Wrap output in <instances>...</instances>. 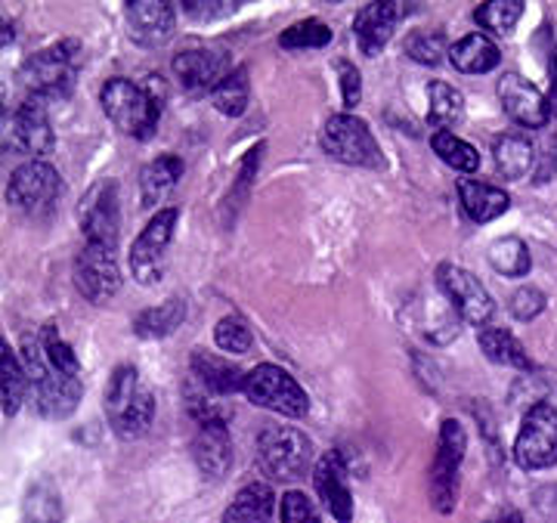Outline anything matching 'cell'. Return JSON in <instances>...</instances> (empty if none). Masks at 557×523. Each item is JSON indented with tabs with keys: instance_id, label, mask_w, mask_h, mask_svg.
<instances>
[{
	"instance_id": "6da1fadb",
	"label": "cell",
	"mask_w": 557,
	"mask_h": 523,
	"mask_svg": "<svg viewBox=\"0 0 557 523\" xmlns=\"http://www.w3.org/2000/svg\"><path fill=\"white\" fill-rule=\"evenodd\" d=\"M102 109L121 134L134 140H149L156 134L164 105L161 78H146V84H134L127 78L106 80L100 94Z\"/></svg>"
},
{
	"instance_id": "7a4b0ae2",
	"label": "cell",
	"mask_w": 557,
	"mask_h": 523,
	"mask_svg": "<svg viewBox=\"0 0 557 523\" xmlns=\"http://www.w3.org/2000/svg\"><path fill=\"white\" fill-rule=\"evenodd\" d=\"M106 415L112 431L134 440L149 431V424L156 419V397L149 394V387L139 382V372L134 365H119L109 378L106 387Z\"/></svg>"
},
{
	"instance_id": "3957f363",
	"label": "cell",
	"mask_w": 557,
	"mask_h": 523,
	"mask_svg": "<svg viewBox=\"0 0 557 523\" xmlns=\"http://www.w3.org/2000/svg\"><path fill=\"white\" fill-rule=\"evenodd\" d=\"M78 43L75 40H62V43H53V47H44L32 60L22 62L20 78L25 84V90H28V97L50 102L72 94L75 78H78Z\"/></svg>"
},
{
	"instance_id": "277c9868",
	"label": "cell",
	"mask_w": 557,
	"mask_h": 523,
	"mask_svg": "<svg viewBox=\"0 0 557 523\" xmlns=\"http://www.w3.org/2000/svg\"><path fill=\"white\" fill-rule=\"evenodd\" d=\"M22 360H25V375H28V384L35 387V400H38V412L44 419H69L75 409H78L81 387L78 378H69V375H60L47 357H44V347H40L38 338H25L22 341Z\"/></svg>"
},
{
	"instance_id": "5b68a950",
	"label": "cell",
	"mask_w": 557,
	"mask_h": 523,
	"mask_svg": "<svg viewBox=\"0 0 557 523\" xmlns=\"http://www.w3.org/2000/svg\"><path fill=\"white\" fill-rule=\"evenodd\" d=\"M258 459L260 468L273 481L292 483L304 477L310 462H313V443H310V437H304V431H298V427L270 424L258 437Z\"/></svg>"
},
{
	"instance_id": "8992f818",
	"label": "cell",
	"mask_w": 557,
	"mask_h": 523,
	"mask_svg": "<svg viewBox=\"0 0 557 523\" xmlns=\"http://www.w3.org/2000/svg\"><path fill=\"white\" fill-rule=\"evenodd\" d=\"M245 397L255 406L273 409V412L288 415V419H300L310 409L304 387L273 362H260L258 369H251L245 375Z\"/></svg>"
},
{
	"instance_id": "52a82bcc",
	"label": "cell",
	"mask_w": 557,
	"mask_h": 523,
	"mask_svg": "<svg viewBox=\"0 0 557 523\" xmlns=\"http://www.w3.org/2000/svg\"><path fill=\"white\" fill-rule=\"evenodd\" d=\"M322 149L332 155V159L344 161V164H354V167H381V146L372 137L369 124L350 112L344 115H332L325 121V130H322Z\"/></svg>"
},
{
	"instance_id": "ba28073f",
	"label": "cell",
	"mask_w": 557,
	"mask_h": 523,
	"mask_svg": "<svg viewBox=\"0 0 557 523\" xmlns=\"http://www.w3.org/2000/svg\"><path fill=\"white\" fill-rule=\"evenodd\" d=\"M515 459L523 471H542L557 462V406L536 402L527 409L515 440Z\"/></svg>"
},
{
	"instance_id": "9c48e42d",
	"label": "cell",
	"mask_w": 557,
	"mask_h": 523,
	"mask_svg": "<svg viewBox=\"0 0 557 523\" xmlns=\"http://www.w3.org/2000/svg\"><path fill=\"white\" fill-rule=\"evenodd\" d=\"M465 449H468L465 427L453 419H446L440 427L437 456H434V468H431V499H434V508L440 514H449L456 508L458 474H461V462H465Z\"/></svg>"
},
{
	"instance_id": "30bf717a",
	"label": "cell",
	"mask_w": 557,
	"mask_h": 523,
	"mask_svg": "<svg viewBox=\"0 0 557 523\" xmlns=\"http://www.w3.org/2000/svg\"><path fill=\"white\" fill-rule=\"evenodd\" d=\"M177 208H161L156 217L146 223L137 241L131 245V273L139 285H156L164 276V261H168V245L174 239L177 226Z\"/></svg>"
},
{
	"instance_id": "8fae6325",
	"label": "cell",
	"mask_w": 557,
	"mask_h": 523,
	"mask_svg": "<svg viewBox=\"0 0 557 523\" xmlns=\"http://www.w3.org/2000/svg\"><path fill=\"white\" fill-rule=\"evenodd\" d=\"M81 233H84V245L94 248H106L115 251L119 248V183L100 180L87 196L78 211Z\"/></svg>"
},
{
	"instance_id": "7c38bea8",
	"label": "cell",
	"mask_w": 557,
	"mask_h": 523,
	"mask_svg": "<svg viewBox=\"0 0 557 523\" xmlns=\"http://www.w3.org/2000/svg\"><path fill=\"white\" fill-rule=\"evenodd\" d=\"M437 285L446 303L456 310L458 320L471 322L478 328H483L486 322L493 320L496 303L490 298V291L483 288V282L474 279L468 270H461L456 263H443L437 270Z\"/></svg>"
},
{
	"instance_id": "4fadbf2b",
	"label": "cell",
	"mask_w": 557,
	"mask_h": 523,
	"mask_svg": "<svg viewBox=\"0 0 557 523\" xmlns=\"http://www.w3.org/2000/svg\"><path fill=\"white\" fill-rule=\"evenodd\" d=\"M53 142L57 137H53L44 100L28 97L10 115V121H3V149L10 152H22V155H32V161H38V155H47L53 149Z\"/></svg>"
},
{
	"instance_id": "5bb4252c",
	"label": "cell",
	"mask_w": 557,
	"mask_h": 523,
	"mask_svg": "<svg viewBox=\"0 0 557 523\" xmlns=\"http://www.w3.org/2000/svg\"><path fill=\"white\" fill-rule=\"evenodd\" d=\"M75 288L90 303H106L119 295L121 270L115 261V251L84 245L75 261Z\"/></svg>"
},
{
	"instance_id": "9a60e30c",
	"label": "cell",
	"mask_w": 557,
	"mask_h": 523,
	"mask_svg": "<svg viewBox=\"0 0 557 523\" xmlns=\"http://www.w3.org/2000/svg\"><path fill=\"white\" fill-rule=\"evenodd\" d=\"M62 192V177L60 171L47 161H25L20 164L13 174H10V183H7V199L16 208H25V211H38L44 204L57 199Z\"/></svg>"
},
{
	"instance_id": "2e32d148",
	"label": "cell",
	"mask_w": 557,
	"mask_h": 523,
	"mask_svg": "<svg viewBox=\"0 0 557 523\" xmlns=\"http://www.w3.org/2000/svg\"><path fill=\"white\" fill-rule=\"evenodd\" d=\"M174 75L193 94H205V90L214 94L220 80L230 75V60L223 50L214 47H193L174 57Z\"/></svg>"
},
{
	"instance_id": "e0dca14e",
	"label": "cell",
	"mask_w": 557,
	"mask_h": 523,
	"mask_svg": "<svg viewBox=\"0 0 557 523\" xmlns=\"http://www.w3.org/2000/svg\"><path fill=\"white\" fill-rule=\"evenodd\" d=\"M498 100H502L505 112L518 121L520 127H533V130H542V127L548 124V115H552L548 100L539 94L530 80L520 78V75H515V72L498 78Z\"/></svg>"
},
{
	"instance_id": "ac0fdd59",
	"label": "cell",
	"mask_w": 557,
	"mask_h": 523,
	"mask_svg": "<svg viewBox=\"0 0 557 523\" xmlns=\"http://www.w3.org/2000/svg\"><path fill=\"white\" fill-rule=\"evenodd\" d=\"M313 483H317V493L322 505L329 508V514L341 523H350L354 518V496H350V486H347V468L341 452H325L317 462L313 471Z\"/></svg>"
},
{
	"instance_id": "d6986e66",
	"label": "cell",
	"mask_w": 557,
	"mask_h": 523,
	"mask_svg": "<svg viewBox=\"0 0 557 523\" xmlns=\"http://www.w3.org/2000/svg\"><path fill=\"white\" fill-rule=\"evenodd\" d=\"M174 22H177V13L164 0H134V3H127L131 38L143 43V47H159L164 40H171Z\"/></svg>"
},
{
	"instance_id": "ffe728a7",
	"label": "cell",
	"mask_w": 557,
	"mask_h": 523,
	"mask_svg": "<svg viewBox=\"0 0 557 523\" xmlns=\"http://www.w3.org/2000/svg\"><path fill=\"white\" fill-rule=\"evenodd\" d=\"M193 459L199 464V471L211 481H220L230 464H233V440L223 422L199 424V434L193 440Z\"/></svg>"
},
{
	"instance_id": "44dd1931",
	"label": "cell",
	"mask_w": 557,
	"mask_h": 523,
	"mask_svg": "<svg viewBox=\"0 0 557 523\" xmlns=\"http://www.w3.org/2000/svg\"><path fill=\"white\" fill-rule=\"evenodd\" d=\"M399 22L397 3H366L354 20V32H357L362 53H379L387 47V40L394 38V28Z\"/></svg>"
},
{
	"instance_id": "7402d4cb",
	"label": "cell",
	"mask_w": 557,
	"mask_h": 523,
	"mask_svg": "<svg viewBox=\"0 0 557 523\" xmlns=\"http://www.w3.org/2000/svg\"><path fill=\"white\" fill-rule=\"evenodd\" d=\"M189 365H193V375H196V382H199L205 390L218 394V397H226V394L245 390V375H242L233 362L223 360V357H214V353L196 350V353H193V360H189Z\"/></svg>"
},
{
	"instance_id": "603a6c76",
	"label": "cell",
	"mask_w": 557,
	"mask_h": 523,
	"mask_svg": "<svg viewBox=\"0 0 557 523\" xmlns=\"http://www.w3.org/2000/svg\"><path fill=\"white\" fill-rule=\"evenodd\" d=\"M458 201H461L465 214L474 223L496 221V217H502L508 211V204H511L508 192H502L496 186L478 180H458Z\"/></svg>"
},
{
	"instance_id": "cb8c5ba5",
	"label": "cell",
	"mask_w": 557,
	"mask_h": 523,
	"mask_svg": "<svg viewBox=\"0 0 557 523\" xmlns=\"http://www.w3.org/2000/svg\"><path fill=\"white\" fill-rule=\"evenodd\" d=\"M478 344L480 350L486 353V360L498 362V365H511V369H520V372L533 369V360H530L527 347L508 328L483 325V328H478Z\"/></svg>"
},
{
	"instance_id": "d4e9b609",
	"label": "cell",
	"mask_w": 557,
	"mask_h": 523,
	"mask_svg": "<svg viewBox=\"0 0 557 523\" xmlns=\"http://www.w3.org/2000/svg\"><path fill=\"white\" fill-rule=\"evenodd\" d=\"M276 496L267 483H248L236 493L233 505L226 508L223 523H267L273 518Z\"/></svg>"
},
{
	"instance_id": "484cf974",
	"label": "cell",
	"mask_w": 557,
	"mask_h": 523,
	"mask_svg": "<svg viewBox=\"0 0 557 523\" xmlns=\"http://www.w3.org/2000/svg\"><path fill=\"white\" fill-rule=\"evenodd\" d=\"M183 177V161L177 155H161V159L149 161L143 171H139V196L146 208H156L161 199L177 186Z\"/></svg>"
},
{
	"instance_id": "4316f807",
	"label": "cell",
	"mask_w": 557,
	"mask_h": 523,
	"mask_svg": "<svg viewBox=\"0 0 557 523\" xmlns=\"http://www.w3.org/2000/svg\"><path fill=\"white\" fill-rule=\"evenodd\" d=\"M498 47L486 35H468L458 43H453L449 50V62L456 65L458 72L465 75H483V72H493L498 65Z\"/></svg>"
},
{
	"instance_id": "83f0119b",
	"label": "cell",
	"mask_w": 557,
	"mask_h": 523,
	"mask_svg": "<svg viewBox=\"0 0 557 523\" xmlns=\"http://www.w3.org/2000/svg\"><path fill=\"white\" fill-rule=\"evenodd\" d=\"M28 394V375L16 360V353L7 347V338L0 341V402L3 415H16Z\"/></svg>"
},
{
	"instance_id": "f1b7e54d",
	"label": "cell",
	"mask_w": 557,
	"mask_h": 523,
	"mask_svg": "<svg viewBox=\"0 0 557 523\" xmlns=\"http://www.w3.org/2000/svg\"><path fill=\"white\" fill-rule=\"evenodd\" d=\"M493 155H496L498 174L505 180H520L530 167H533V142L520 134H505L493 142Z\"/></svg>"
},
{
	"instance_id": "f546056e",
	"label": "cell",
	"mask_w": 557,
	"mask_h": 523,
	"mask_svg": "<svg viewBox=\"0 0 557 523\" xmlns=\"http://www.w3.org/2000/svg\"><path fill=\"white\" fill-rule=\"evenodd\" d=\"M186 320V301L183 298H168L159 307L143 310L134 320V332L139 338H168L174 328H180Z\"/></svg>"
},
{
	"instance_id": "4dcf8cb0",
	"label": "cell",
	"mask_w": 557,
	"mask_h": 523,
	"mask_svg": "<svg viewBox=\"0 0 557 523\" xmlns=\"http://www.w3.org/2000/svg\"><path fill=\"white\" fill-rule=\"evenodd\" d=\"M428 115L434 127H456L465 119V100L453 84L446 80H431L428 84Z\"/></svg>"
},
{
	"instance_id": "1f68e13d",
	"label": "cell",
	"mask_w": 557,
	"mask_h": 523,
	"mask_svg": "<svg viewBox=\"0 0 557 523\" xmlns=\"http://www.w3.org/2000/svg\"><path fill=\"white\" fill-rule=\"evenodd\" d=\"M490 263H493V270L502 273V276L520 279V276L530 273L533 258H530V248H527L523 241L515 239V236H508V239H498L490 245Z\"/></svg>"
},
{
	"instance_id": "d6a6232c",
	"label": "cell",
	"mask_w": 557,
	"mask_h": 523,
	"mask_svg": "<svg viewBox=\"0 0 557 523\" xmlns=\"http://www.w3.org/2000/svg\"><path fill=\"white\" fill-rule=\"evenodd\" d=\"M431 149H434V155H440L443 164H449V167H456V171L471 174V171H478L480 167L478 149H474L471 142L461 140V137H456L453 130H437V134L431 137Z\"/></svg>"
},
{
	"instance_id": "836d02e7",
	"label": "cell",
	"mask_w": 557,
	"mask_h": 523,
	"mask_svg": "<svg viewBox=\"0 0 557 523\" xmlns=\"http://www.w3.org/2000/svg\"><path fill=\"white\" fill-rule=\"evenodd\" d=\"M248 94H251L248 72H245V69H236V72H230L226 78L220 80L218 90L211 94V102L218 105L220 115L239 119L242 112L248 109Z\"/></svg>"
},
{
	"instance_id": "e575fe53",
	"label": "cell",
	"mask_w": 557,
	"mask_h": 523,
	"mask_svg": "<svg viewBox=\"0 0 557 523\" xmlns=\"http://www.w3.org/2000/svg\"><path fill=\"white\" fill-rule=\"evenodd\" d=\"M62 502L60 493L50 483H35L22 505V523H60Z\"/></svg>"
},
{
	"instance_id": "d590c367",
	"label": "cell",
	"mask_w": 557,
	"mask_h": 523,
	"mask_svg": "<svg viewBox=\"0 0 557 523\" xmlns=\"http://www.w3.org/2000/svg\"><path fill=\"white\" fill-rule=\"evenodd\" d=\"M520 16H523V3L520 0H490V3H483V7L474 10L478 25H483L493 35H508L518 25Z\"/></svg>"
},
{
	"instance_id": "8d00e7d4",
	"label": "cell",
	"mask_w": 557,
	"mask_h": 523,
	"mask_svg": "<svg viewBox=\"0 0 557 523\" xmlns=\"http://www.w3.org/2000/svg\"><path fill=\"white\" fill-rule=\"evenodd\" d=\"M40 347H44V357L47 362L60 372V375H69V378H78L81 382V362L75 357V350L69 347V344L62 341L60 328L50 322V325H44V335H40Z\"/></svg>"
},
{
	"instance_id": "74e56055",
	"label": "cell",
	"mask_w": 557,
	"mask_h": 523,
	"mask_svg": "<svg viewBox=\"0 0 557 523\" xmlns=\"http://www.w3.org/2000/svg\"><path fill=\"white\" fill-rule=\"evenodd\" d=\"M278 43H282L285 50H310V47H325V43H332V28L319 20L298 22V25H292L288 32H282Z\"/></svg>"
},
{
	"instance_id": "f35d334b",
	"label": "cell",
	"mask_w": 557,
	"mask_h": 523,
	"mask_svg": "<svg viewBox=\"0 0 557 523\" xmlns=\"http://www.w3.org/2000/svg\"><path fill=\"white\" fill-rule=\"evenodd\" d=\"M214 341L223 353H248L255 347V338H251V328L239 320V316H223L214 328Z\"/></svg>"
},
{
	"instance_id": "ab89813d",
	"label": "cell",
	"mask_w": 557,
	"mask_h": 523,
	"mask_svg": "<svg viewBox=\"0 0 557 523\" xmlns=\"http://www.w3.org/2000/svg\"><path fill=\"white\" fill-rule=\"evenodd\" d=\"M406 50H409V57L416 62H421V65H437V62H443V57H449L453 47L446 43V38H443L440 32H418V35L409 38Z\"/></svg>"
},
{
	"instance_id": "60d3db41",
	"label": "cell",
	"mask_w": 557,
	"mask_h": 523,
	"mask_svg": "<svg viewBox=\"0 0 557 523\" xmlns=\"http://www.w3.org/2000/svg\"><path fill=\"white\" fill-rule=\"evenodd\" d=\"M278 514H282V523H322L313 502L304 493H285Z\"/></svg>"
},
{
	"instance_id": "b9f144b4",
	"label": "cell",
	"mask_w": 557,
	"mask_h": 523,
	"mask_svg": "<svg viewBox=\"0 0 557 523\" xmlns=\"http://www.w3.org/2000/svg\"><path fill=\"white\" fill-rule=\"evenodd\" d=\"M542 310H545V295H542L539 288H533V285L518 288V291L511 295V313H515L520 322L536 320Z\"/></svg>"
},
{
	"instance_id": "7bdbcfd3",
	"label": "cell",
	"mask_w": 557,
	"mask_h": 523,
	"mask_svg": "<svg viewBox=\"0 0 557 523\" xmlns=\"http://www.w3.org/2000/svg\"><path fill=\"white\" fill-rule=\"evenodd\" d=\"M239 3H226V0H186L183 3V13L193 16L196 22H211L223 20V16H233Z\"/></svg>"
},
{
	"instance_id": "ee69618b",
	"label": "cell",
	"mask_w": 557,
	"mask_h": 523,
	"mask_svg": "<svg viewBox=\"0 0 557 523\" xmlns=\"http://www.w3.org/2000/svg\"><path fill=\"white\" fill-rule=\"evenodd\" d=\"M338 78H341V97H344V105L354 109L362 100V78H359V69L354 62H341L338 65Z\"/></svg>"
},
{
	"instance_id": "f6af8a7d",
	"label": "cell",
	"mask_w": 557,
	"mask_h": 523,
	"mask_svg": "<svg viewBox=\"0 0 557 523\" xmlns=\"http://www.w3.org/2000/svg\"><path fill=\"white\" fill-rule=\"evenodd\" d=\"M548 109L557 119V53L552 57V97H548Z\"/></svg>"
},
{
	"instance_id": "bcb514c9",
	"label": "cell",
	"mask_w": 557,
	"mask_h": 523,
	"mask_svg": "<svg viewBox=\"0 0 557 523\" xmlns=\"http://www.w3.org/2000/svg\"><path fill=\"white\" fill-rule=\"evenodd\" d=\"M496 523H523V518H520L518 511H508V514H502Z\"/></svg>"
}]
</instances>
